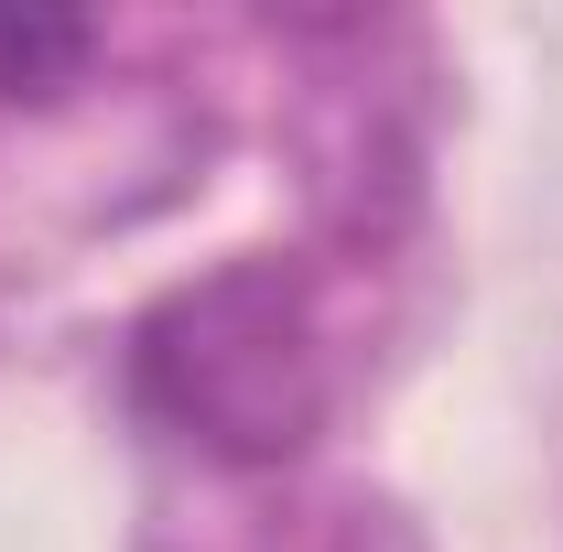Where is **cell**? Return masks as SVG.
Wrapping results in <instances>:
<instances>
[{"label": "cell", "instance_id": "1", "mask_svg": "<svg viewBox=\"0 0 563 552\" xmlns=\"http://www.w3.org/2000/svg\"><path fill=\"white\" fill-rule=\"evenodd\" d=\"M98 55V22L76 11H0V98H55Z\"/></svg>", "mask_w": 563, "mask_h": 552}]
</instances>
